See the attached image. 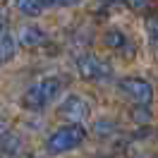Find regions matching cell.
Segmentation results:
<instances>
[{"label": "cell", "mask_w": 158, "mask_h": 158, "mask_svg": "<svg viewBox=\"0 0 158 158\" xmlns=\"http://www.w3.org/2000/svg\"><path fill=\"white\" fill-rule=\"evenodd\" d=\"M144 27H146L148 41L158 46V17H156V15H148V17H146V24H144Z\"/></svg>", "instance_id": "30bf717a"}, {"label": "cell", "mask_w": 158, "mask_h": 158, "mask_svg": "<svg viewBox=\"0 0 158 158\" xmlns=\"http://www.w3.org/2000/svg\"><path fill=\"white\" fill-rule=\"evenodd\" d=\"M127 7L134 12H141V10H148V2H127Z\"/></svg>", "instance_id": "5bb4252c"}, {"label": "cell", "mask_w": 158, "mask_h": 158, "mask_svg": "<svg viewBox=\"0 0 158 158\" xmlns=\"http://www.w3.org/2000/svg\"><path fill=\"white\" fill-rule=\"evenodd\" d=\"M103 43H106L108 48H113V50H120L125 43H127V39H125V34H122L120 29H110V31H106Z\"/></svg>", "instance_id": "52a82bcc"}, {"label": "cell", "mask_w": 158, "mask_h": 158, "mask_svg": "<svg viewBox=\"0 0 158 158\" xmlns=\"http://www.w3.org/2000/svg\"><path fill=\"white\" fill-rule=\"evenodd\" d=\"M17 43H19L22 48H39V46L46 43V34L36 24H24L17 31Z\"/></svg>", "instance_id": "8992f818"}, {"label": "cell", "mask_w": 158, "mask_h": 158, "mask_svg": "<svg viewBox=\"0 0 158 158\" xmlns=\"http://www.w3.org/2000/svg\"><path fill=\"white\" fill-rule=\"evenodd\" d=\"M7 134H10V122L0 118V139H2V137H7Z\"/></svg>", "instance_id": "9a60e30c"}, {"label": "cell", "mask_w": 158, "mask_h": 158, "mask_svg": "<svg viewBox=\"0 0 158 158\" xmlns=\"http://www.w3.org/2000/svg\"><path fill=\"white\" fill-rule=\"evenodd\" d=\"M60 89H62V81L58 77H46L27 89V94L22 96V106L27 110H41L58 96Z\"/></svg>", "instance_id": "6da1fadb"}, {"label": "cell", "mask_w": 158, "mask_h": 158, "mask_svg": "<svg viewBox=\"0 0 158 158\" xmlns=\"http://www.w3.org/2000/svg\"><path fill=\"white\" fill-rule=\"evenodd\" d=\"M77 72L86 81H106L113 74V67L96 55H81V58H77Z\"/></svg>", "instance_id": "277c9868"}, {"label": "cell", "mask_w": 158, "mask_h": 158, "mask_svg": "<svg viewBox=\"0 0 158 158\" xmlns=\"http://www.w3.org/2000/svg\"><path fill=\"white\" fill-rule=\"evenodd\" d=\"M2 34H7V12L0 7V36Z\"/></svg>", "instance_id": "4fadbf2b"}, {"label": "cell", "mask_w": 158, "mask_h": 158, "mask_svg": "<svg viewBox=\"0 0 158 158\" xmlns=\"http://www.w3.org/2000/svg\"><path fill=\"white\" fill-rule=\"evenodd\" d=\"M113 122H106V120H101V122H96L94 125V132H96V137H106V134H110L113 132Z\"/></svg>", "instance_id": "8fae6325"}, {"label": "cell", "mask_w": 158, "mask_h": 158, "mask_svg": "<svg viewBox=\"0 0 158 158\" xmlns=\"http://www.w3.org/2000/svg\"><path fill=\"white\" fill-rule=\"evenodd\" d=\"M132 118L139 120V122H148V120H151V115H148L146 108H134V110H132Z\"/></svg>", "instance_id": "7c38bea8"}, {"label": "cell", "mask_w": 158, "mask_h": 158, "mask_svg": "<svg viewBox=\"0 0 158 158\" xmlns=\"http://www.w3.org/2000/svg\"><path fill=\"white\" fill-rule=\"evenodd\" d=\"M12 55H15V39L10 34H2L0 36V65L12 60Z\"/></svg>", "instance_id": "ba28073f"}, {"label": "cell", "mask_w": 158, "mask_h": 158, "mask_svg": "<svg viewBox=\"0 0 158 158\" xmlns=\"http://www.w3.org/2000/svg\"><path fill=\"white\" fill-rule=\"evenodd\" d=\"M118 89L137 106H148L153 98V86L141 77H125L118 81Z\"/></svg>", "instance_id": "3957f363"}, {"label": "cell", "mask_w": 158, "mask_h": 158, "mask_svg": "<svg viewBox=\"0 0 158 158\" xmlns=\"http://www.w3.org/2000/svg\"><path fill=\"white\" fill-rule=\"evenodd\" d=\"M46 7H50V2H29V0H22V2H17V10L24 12V15H29V17L41 15V10H46Z\"/></svg>", "instance_id": "9c48e42d"}, {"label": "cell", "mask_w": 158, "mask_h": 158, "mask_svg": "<svg viewBox=\"0 0 158 158\" xmlns=\"http://www.w3.org/2000/svg\"><path fill=\"white\" fill-rule=\"evenodd\" d=\"M84 139H86V132H84L81 125H65L48 137L46 148H48V153H65L69 148L79 146Z\"/></svg>", "instance_id": "7a4b0ae2"}, {"label": "cell", "mask_w": 158, "mask_h": 158, "mask_svg": "<svg viewBox=\"0 0 158 158\" xmlns=\"http://www.w3.org/2000/svg\"><path fill=\"white\" fill-rule=\"evenodd\" d=\"M89 113H91L89 103L81 96H67L60 106V118H65L69 125H79L81 120L89 118Z\"/></svg>", "instance_id": "5b68a950"}]
</instances>
